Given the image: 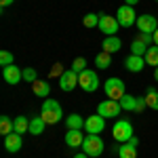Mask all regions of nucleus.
I'll return each instance as SVG.
<instances>
[{"label": "nucleus", "instance_id": "28", "mask_svg": "<svg viewBox=\"0 0 158 158\" xmlns=\"http://www.w3.org/2000/svg\"><path fill=\"white\" fill-rule=\"evenodd\" d=\"M82 23H85V27H97L99 25V15L97 13H89V15H85Z\"/></svg>", "mask_w": 158, "mask_h": 158}, {"label": "nucleus", "instance_id": "35", "mask_svg": "<svg viewBox=\"0 0 158 158\" xmlns=\"http://www.w3.org/2000/svg\"><path fill=\"white\" fill-rule=\"evenodd\" d=\"M137 2H139V0H124V4H129V6H135Z\"/></svg>", "mask_w": 158, "mask_h": 158}, {"label": "nucleus", "instance_id": "29", "mask_svg": "<svg viewBox=\"0 0 158 158\" xmlns=\"http://www.w3.org/2000/svg\"><path fill=\"white\" fill-rule=\"evenodd\" d=\"M15 63V57H13L11 51H0V65L6 68V65H13Z\"/></svg>", "mask_w": 158, "mask_h": 158}, {"label": "nucleus", "instance_id": "13", "mask_svg": "<svg viewBox=\"0 0 158 158\" xmlns=\"http://www.w3.org/2000/svg\"><path fill=\"white\" fill-rule=\"evenodd\" d=\"M124 68H127V72L139 74L143 68H146V59L139 57V55H129V57L124 59Z\"/></svg>", "mask_w": 158, "mask_h": 158}, {"label": "nucleus", "instance_id": "26", "mask_svg": "<svg viewBox=\"0 0 158 158\" xmlns=\"http://www.w3.org/2000/svg\"><path fill=\"white\" fill-rule=\"evenodd\" d=\"M0 133L4 135V137L13 133V120L9 118V116H4V114L0 116Z\"/></svg>", "mask_w": 158, "mask_h": 158}, {"label": "nucleus", "instance_id": "10", "mask_svg": "<svg viewBox=\"0 0 158 158\" xmlns=\"http://www.w3.org/2000/svg\"><path fill=\"white\" fill-rule=\"evenodd\" d=\"M103 129H106V118H103L101 114H93V116H89L85 120V131L86 133L99 135Z\"/></svg>", "mask_w": 158, "mask_h": 158}, {"label": "nucleus", "instance_id": "38", "mask_svg": "<svg viewBox=\"0 0 158 158\" xmlns=\"http://www.w3.org/2000/svg\"><path fill=\"white\" fill-rule=\"evenodd\" d=\"M154 80L158 82V68H154Z\"/></svg>", "mask_w": 158, "mask_h": 158}, {"label": "nucleus", "instance_id": "18", "mask_svg": "<svg viewBox=\"0 0 158 158\" xmlns=\"http://www.w3.org/2000/svg\"><path fill=\"white\" fill-rule=\"evenodd\" d=\"M82 141H85L82 131H68V133H65V143L70 148H80Z\"/></svg>", "mask_w": 158, "mask_h": 158}, {"label": "nucleus", "instance_id": "4", "mask_svg": "<svg viewBox=\"0 0 158 158\" xmlns=\"http://www.w3.org/2000/svg\"><path fill=\"white\" fill-rule=\"evenodd\" d=\"M112 135H114V139H116V141H120V143H127V141L133 137V124H131L129 120H124V118H120V120L114 122Z\"/></svg>", "mask_w": 158, "mask_h": 158}, {"label": "nucleus", "instance_id": "15", "mask_svg": "<svg viewBox=\"0 0 158 158\" xmlns=\"http://www.w3.org/2000/svg\"><path fill=\"white\" fill-rule=\"evenodd\" d=\"M101 49L106 51V53H110V55L118 53V51L122 49L120 38H118V36H106V38H103V42H101Z\"/></svg>", "mask_w": 158, "mask_h": 158}, {"label": "nucleus", "instance_id": "21", "mask_svg": "<svg viewBox=\"0 0 158 158\" xmlns=\"http://www.w3.org/2000/svg\"><path fill=\"white\" fill-rule=\"evenodd\" d=\"M120 108L127 110V112H135L137 110V97L131 93H124V97L120 99Z\"/></svg>", "mask_w": 158, "mask_h": 158}, {"label": "nucleus", "instance_id": "23", "mask_svg": "<svg viewBox=\"0 0 158 158\" xmlns=\"http://www.w3.org/2000/svg\"><path fill=\"white\" fill-rule=\"evenodd\" d=\"M118 156L120 158H137V146H133V143H122L120 148H118Z\"/></svg>", "mask_w": 158, "mask_h": 158}, {"label": "nucleus", "instance_id": "27", "mask_svg": "<svg viewBox=\"0 0 158 158\" xmlns=\"http://www.w3.org/2000/svg\"><path fill=\"white\" fill-rule=\"evenodd\" d=\"M148 51V44L146 42H141L139 38L137 40H133V44H131V55H139V57H143Z\"/></svg>", "mask_w": 158, "mask_h": 158}, {"label": "nucleus", "instance_id": "24", "mask_svg": "<svg viewBox=\"0 0 158 158\" xmlns=\"http://www.w3.org/2000/svg\"><path fill=\"white\" fill-rule=\"evenodd\" d=\"M95 63H97L99 70H108L110 63H112V55H110V53H106V51H101V53H97V55H95Z\"/></svg>", "mask_w": 158, "mask_h": 158}, {"label": "nucleus", "instance_id": "39", "mask_svg": "<svg viewBox=\"0 0 158 158\" xmlns=\"http://www.w3.org/2000/svg\"><path fill=\"white\" fill-rule=\"evenodd\" d=\"M156 2H158V0H156Z\"/></svg>", "mask_w": 158, "mask_h": 158}, {"label": "nucleus", "instance_id": "3", "mask_svg": "<svg viewBox=\"0 0 158 158\" xmlns=\"http://www.w3.org/2000/svg\"><path fill=\"white\" fill-rule=\"evenodd\" d=\"M103 91H106V95H108L110 99H116V101H120L122 97H124V93H127V86H124V82H122L120 78H108L106 80V85H103Z\"/></svg>", "mask_w": 158, "mask_h": 158}, {"label": "nucleus", "instance_id": "36", "mask_svg": "<svg viewBox=\"0 0 158 158\" xmlns=\"http://www.w3.org/2000/svg\"><path fill=\"white\" fill-rule=\"evenodd\" d=\"M74 158H89V156H86L85 152H80V154H76V156H74Z\"/></svg>", "mask_w": 158, "mask_h": 158}, {"label": "nucleus", "instance_id": "5", "mask_svg": "<svg viewBox=\"0 0 158 158\" xmlns=\"http://www.w3.org/2000/svg\"><path fill=\"white\" fill-rule=\"evenodd\" d=\"M78 85H80V89L86 91V93L97 91V89H99L97 72H93V70H85V72H80V74H78Z\"/></svg>", "mask_w": 158, "mask_h": 158}, {"label": "nucleus", "instance_id": "16", "mask_svg": "<svg viewBox=\"0 0 158 158\" xmlns=\"http://www.w3.org/2000/svg\"><path fill=\"white\" fill-rule=\"evenodd\" d=\"M32 91H34V95L36 97H49L51 95V85L49 80H36V82H32Z\"/></svg>", "mask_w": 158, "mask_h": 158}, {"label": "nucleus", "instance_id": "12", "mask_svg": "<svg viewBox=\"0 0 158 158\" xmlns=\"http://www.w3.org/2000/svg\"><path fill=\"white\" fill-rule=\"evenodd\" d=\"M2 76H4V80H6L9 85H19V82L23 80V70H19V68L13 63V65L2 68Z\"/></svg>", "mask_w": 158, "mask_h": 158}, {"label": "nucleus", "instance_id": "14", "mask_svg": "<svg viewBox=\"0 0 158 158\" xmlns=\"http://www.w3.org/2000/svg\"><path fill=\"white\" fill-rule=\"evenodd\" d=\"M21 146H23V139H21V135H19V133L13 131L11 135L4 137V148H6V152H13V154H15V152L21 150Z\"/></svg>", "mask_w": 158, "mask_h": 158}, {"label": "nucleus", "instance_id": "22", "mask_svg": "<svg viewBox=\"0 0 158 158\" xmlns=\"http://www.w3.org/2000/svg\"><path fill=\"white\" fill-rule=\"evenodd\" d=\"M143 59H146L148 65H152V68H158V47H156V44L148 47L146 55H143Z\"/></svg>", "mask_w": 158, "mask_h": 158}, {"label": "nucleus", "instance_id": "2", "mask_svg": "<svg viewBox=\"0 0 158 158\" xmlns=\"http://www.w3.org/2000/svg\"><path fill=\"white\" fill-rule=\"evenodd\" d=\"M103 139L99 137V135H93V133H89L85 135V141H82V152H85L86 156H93V158H97L103 154Z\"/></svg>", "mask_w": 158, "mask_h": 158}, {"label": "nucleus", "instance_id": "1", "mask_svg": "<svg viewBox=\"0 0 158 158\" xmlns=\"http://www.w3.org/2000/svg\"><path fill=\"white\" fill-rule=\"evenodd\" d=\"M40 116H42V120L47 122V124H57V122L63 118V110H61L59 101H55V99L47 97L44 101H42Z\"/></svg>", "mask_w": 158, "mask_h": 158}, {"label": "nucleus", "instance_id": "25", "mask_svg": "<svg viewBox=\"0 0 158 158\" xmlns=\"http://www.w3.org/2000/svg\"><path fill=\"white\" fill-rule=\"evenodd\" d=\"M146 103H148V108H152V110L158 112V91H154V86H148Z\"/></svg>", "mask_w": 158, "mask_h": 158}, {"label": "nucleus", "instance_id": "7", "mask_svg": "<svg viewBox=\"0 0 158 158\" xmlns=\"http://www.w3.org/2000/svg\"><path fill=\"white\" fill-rule=\"evenodd\" d=\"M116 19H118L120 27H131V25H135V23H137L135 9H133V6H129V4H122L120 9L116 11Z\"/></svg>", "mask_w": 158, "mask_h": 158}, {"label": "nucleus", "instance_id": "30", "mask_svg": "<svg viewBox=\"0 0 158 158\" xmlns=\"http://www.w3.org/2000/svg\"><path fill=\"white\" fill-rule=\"evenodd\" d=\"M70 70H74L76 74L85 72V70H86V61H85V57H76V59L72 61V68H70Z\"/></svg>", "mask_w": 158, "mask_h": 158}, {"label": "nucleus", "instance_id": "34", "mask_svg": "<svg viewBox=\"0 0 158 158\" xmlns=\"http://www.w3.org/2000/svg\"><path fill=\"white\" fill-rule=\"evenodd\" d=\"M129 143H133V146H139V139H137V137H135V135H133V137L129 139Z\"/></svg>", "mask_w": 158, "mask_h": 158}, {"label": "nucleus", "instance_id": "6", "mask_svg": "<svg viewBox=\"0 0 158 158\" xmlns=\"http://www.w3.org/2000/svg\"><path fill=\"white\" fill-rule=\"evenodd\" d=\"M99 30L106 34V36H116V32H118V19L116 17H112V15H106V13H99Z\"/></svg>", "mask_w": 158, "mask_h": 158}, {"label": "nucleus", "instance_id": "17", "mask_svg": "<svg viewBox=\"0 0 158 158\" xmlns=\"http://www.w3.org/2000/svg\"><path fill=\"white\" fill-rule=\"evenodd\" d=\"M65 127H68V131H82L85 129V118L80 114H70L65 118Z\"/></svg>", "mask_w": 158, "mask_h": 158}, {"label": "nucleus", "instance_id": "33", "mask_svg": "<svg viewBox=\"0 0 158 158\" xmlns=\"http://www.w3.org/2000/svg\"><path fill=\"white\" fill-rule=\"evenodd\" d=\"M13 2H15V0H0V6H2V9H4V6H11Z\"/></svg>", "mask_w": 158, "mask_h": 158}, {"label": "nucleus", "instance_id": "19", "mask_svg": "<svg viewBox=\"0 0 158 158\" xmlns=\"http://www.w3.org/2000/svg\"><path fill=\"white\" fill-rule=\"evenodd\" d=\"M13 131L19 133V135L30 133V120H27L25 116H17V118L13 120Z\"/></svg>", "mask_w": 158, "mask_h": 158}, {"label": "nucleus", "instance_id": "8", "mask_svg": "<svg viewBox=\"0 0 158 158\" xmlns=\"http://www.w3.org/2000/svg\"><path fill=\"white\" fill-rule=\"evenodd\" d=\"M120 110H122L120 101H116V99H103L97 106V114H101L103 118H114V116L120 114Z\"/></svg>", "mask_w": 158, "mask_h": 158}, {"label": "nucleus", "instance_id": "37", "mask_svg": "<svg viewBox=\"0 0 158 158\" xmlns=\"http://www.w3.org/2000/svg\"><path fill=\"white\" fill-rule=\"evenodd\" d=\"M154 44H156V47H158V30H156V32H154Z\"/></svg>", "mask_w": 158, "mask_h": 158}, {"label": "nucleus", "instance_id": "20", "mask_svg": "<svg viewBox=\"0 0 158 158\" xmlns=\"http://www.w3.org/2000/svg\"><path fill=\"white\" fill-rule=\"evenodd\" d=\"M44 129H47V122L42 120V116H34V118H30V133H32V135H42Z\"/></svg>", "mask_w": 158, "mask_h": 158}, {"label": "nucleus", "instance_id": "11", "mask_svg": "<svg viewBox=\"0 0 158 158\" xmlns=\"http://www.w3.org/2000/svg\"><path fill=\"white\" fill-rule=\"evenodd\" d=\"M78 86V74L74 70H65L59 76V89L61 91H74Z\"/></svg>", "mask_w": 158, "mask_h": 158}, {"label": "nucleus", "instance_id": "32", "mask_svg": "<svg viewBox=\"0 0 158 158\" xmlns=\"http://www.w3.org/2000/svg\"><path fill=\"white\" fill-rule=\"evenodd\" d=\"M139 40L146 42L148 47H150V44H154V34H143V32H139Z\"/></svg>", "mask_w": 158, "mask_h": 158}, {"label": "nucleus", "instance_id": "9", "mask_svg": "<svg viewBox=\"0 0 158 158\" xmlns=\"http://www.w3.org/2000/svg\"><path fill=\"white\" fill-rule=\"evenodd\" d=\"M137 27H139V32H143V34H154L158 30V21L154 15H148V13H143V15H139L137 17Z\"/></svg>", "mask_w": 158, "mask_h": 158}, {"label": "nucleus", "instance_id": "31", "mask_svg": "<svg viewBox=\"0 0 158 158\" xmlns=\"http://www.w3.org/2000/svg\"><path fill=\"white\" fill-rule=\"evenodd\" d=\"M23 80L25 82H36L38 80V74L34 68H23Z\"/></svg>", "mask_w": 158, "mask_h": 158}]
</instances>
